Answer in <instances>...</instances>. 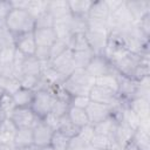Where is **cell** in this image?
<instances>
[{
  "label": "cell",
  "mask_w": 150,
  "mask_h": 150,
  "mask_svg": "<svg viewBox=\"0 0 150 150\" xmlns=\"http://www.w3.org/2000/svg\"><path fill=\"white\" fill-rule=\"evenodd\" d=\"M95 79L86 69H75L61 84L62 89L70 96H89Z\"/></svg>",
  "instance_id": "6da1fadb"
},
{
  "label": "cell",
  "mask_w": 150,
  "mask_h": 150,
  "mask_svg": "<svg viewBox=\"0 0 150 150\" xmlns=\"http://www.w3.org/2000/svg\"><path fill=\"white\" fill-rule=\"evenodd\" d=\"M4 23L14 36L29 33L35 29V19L23 9H12Z\"/></svg>",
  "instance_id": "7a4b0ae2"
},
{
  "label": "cell",
  "mask_w": 150,
  "mask_h": 150,
  "mask_svg": "<svg viewBox=\"0 0 150 150\" xmlns=\"http://www.w3.org/2000/svg\"><path fill=\"white\" fill-rule=\"evenodd\" d=\"M109 18L110 12L105 4V0L93 1L87 15L88 28L109 30Z\"/></svg>",
  "instance_id": "3957f363"
},
{
  "label": "cell",
  "mask_w": 150,
  "mask_h": 150,
  "mask_svg": "<svg viewBox=\"0 0 150 150\" xmlns=\"http://www.w3.org/2000/svg\"><path fill=\"white\" fill-rule=\"evenodd\" d=\"M56 101L55 91L52 90H35L34 91V98L30 104L32 110L34 114L42 120L46 115L52 112L54 103Z\"/></svg>",
  "instance_id": "277c9868"
},
{
  "label": "cell",
  "mask_w": 150,
  "mask_h": 150,
  "mask_svg": "<svg viewBox=\"0 0 150 150\" xmlns=\"http://www.w3.org/2000/svg\"><path fill=\"white\" fill-rule=\"evenodd\" d=\"M9 118L18 129L20 128H34L40 118L34 114L30 107H16L11 114Z\"/></svg>",
  "instance_id": "5b68a950"
},
{
  "label": "cell",
  "mask_w": 150,
  "mask_h": 150,
  "mask_svg": "<svg viewBox=\"0 0 150 150\" xmlns=\"http://www.w3.org/2000/svg\"><path fill=\"white\" fill-rule=\"evenodd\" d=\"M84 35H86V39L88 41V45L91 52L95 55H103L104 49L107 47V42H108L109 30L88 28Z\"/></svg>",
  "instance_id": "8992f818"
},
{
  "label": "cell",
  "mask_w": 150,
  "mask_h": 150,
  "mask_svg": "<svg viewBox=\"0 0 150 150\" xmlns=\"http://www.w3.org/2000/svg\"><path fill=\"white\" fill-rule=\"evenodd\" d=\"M134 23V19L125 6V1L114 12L110 13L109 18V30L123 29Z\"/></svg>",
  "instance_id": "52a82bcc"
},
{
  "label": "cell",
  "mask_w": 150,
  "mask_h": 150,
  "mask_svg": "<svg viewBox=\"0 0 150 150\" xmlns=\"http://www.w3.org/2000/svg\"><path fill=\"white\" fill-rule=\"evenodd\" d=\"M86 70L94 77H101L103 75H108V74H112V73H117L114 67L111 66V63L109 62V60L103 56V55H94V57L91 59V61L89 62V64L87 66Z\"/></svg>",
  "instance_id": "ba28073f"
},
{
  "label": "cell",
  "mask_w": 150,
  "mask_h": 150,
  "mask_svg": "<svg viewBox=\"0 0 150 150\" xmlns=\"http://www.w3.org/2000/svg\"><path fill=\"white\" fill-rule=\"evenodd\" d=\"M86 112H87L89 123L91 125H94L98 122H102L103 120L114 115V111H112L111 107H109L107 104L93 102V101H90V103L86 108Z\"/></svg>",
  "instance_id": "9c48e42d"
},
{
  "label": "cell",
  "mask_w": 150,
  "mask_h": 150,
  "mask_svg": "<svg viewBox=\"0 0 150 150\" xmlns=\"http://www.w3.org/2000/svg\"><path fill=\"white\" fill-rule=\"evenodd\" d=\"M49 64L62 76H64V77L69 76L75 70V67L73 63V50L67 49L64 53H62L57 57L49 61Z\"/></svg>",
  "instance_id": "30bf717a"
},
{
  "label": "cell",
  "mask_w": 150,
  "mask_h": 150,
  "mask_svg": "<svg viewBox=\"0 0 150 150\" xmlns=\"http://www.w3.org/2000/svg\"><path fill=\"white\" fill-rule=\"evenodd\" d=\"M54 129H52L49 125H47L42 120H40L33 128V138H34V145L39 148H45L50 144L52 137L54 135Z\"/></svg>",
  "instance_id": "8fae6325"
},
{
  "label": "cell",
  "mask_w": 150,
  "mask_h": 150,
  "mask_svg": "<svg viewBox=\"0 0 150 150\" xmlns=\"http://www.w3.org/2000/svg\"><path fill=\"white\" fill-rule=\"evenodd\" d=\"M14 47H15L16 50L22 53L23 55L33 56L35 54V50H36V43H35V39H34L33 32L25 33V34L15 36Z\"/></svg>",
  "instance_id": "7c38bea8"
},
{
  "label": "cell",
  "mask_w": 150,
  "mask_h": 150,
  "mask_svg": "<svg viewBox=\"0 0 150 150\" xmlns=\"http://www.w3.org/2000/svg\"><path fill=\"white\" fill-rule=\"evenodd\" d=\"M117 79H118V91H117V95L120 96V98H122L123 101L128 102L129 100L135 97L136 89H137V81H135L134 79L123 76L121 74L117 75Z\"/></svg>",
  "instance_id": "4fadbf2b"
},
{
  "label": "cell",
  "mask_w": 150,
  "mask_h": 150,
  "mask_svg": "<svg viewBox=\"0 0 150 150\" xmlns=\"http://www.w3.org/2000/svg\"><path fill=\"white\" fill-rule=\"evenodd\" d=\"M134 132H135V130L132 128H130L125 123L118 121L116 129L111 136L112 143L120 145L121 148H125L127 145H129L131 143V138H132Z\"/></svg>",
  "instance_id": "5bb4252c"
},
{
  "label": "cell",
  "mask_w": 150,
  "mask_h": 150,
  "mask_svg": "<svg viewBox=\"0 0 150 150\" xmlns=\"http://www.w3.org/2000/svg\"><path fill=\"white\" fill-rule=\"evenodd\" d=\"M125 6L130 12L134 22H137L145 15L150 14L149 0H125Z\"/></svg>",
  "instance_id": "9a60e30c"
},
{
  "label": "cell",
  "mask_w": 150,
  "mask_h": 150,
  "mask_svg": "<svg viewBox=\"0 0 150 150\" xmlns=\"http://www.w3.org/2000/svg\"><path fill=\"white\" fill-rule=\"evenodd\" d=\"M36 47L41 48H50L52 45L56 41V34L53 28H43V29H34L33 30Z\"/></svg>",
  "instance_id": "2e32d148"
},
{
  "label": "cell",
  "mask_w": 150,
  "mask_h": 150,
  "mask_svg": "<svg viewBox=\"0 0 150 150\" xmlns=\"http://www.w3.org/2000/svg\"><path fill=\"white\" fill-rule=\"evenodd\" d=\"M47 12L50 13V15L54 18V20L62 19V18H66V16L71 15L70 9H69V5H68V1L67 0H53V1H48Z\"/></svg>",
  "instance_id": "e0dca14e"
},
{
  "label": "cell",
  "mask_w": 150,
  "mask_h": 150,
  "mask_svg": "<svg viewBox=\"0 0 150 150\" xmlns=\"http://www.w3.org/2000/svg\"><path fill=\"white\" fill-rule=\"evenodd\" d=\"M127 105L141 118L150 117V101L142 97H134L127 102Z\"/></svg>",
  "instance_id": "ac0fdd59"
},
{
  "label": "cell",
  "mask_w": 150,
  "mask_h": 150,
  "mask_svg": "<svg viewBox=\"0 0 150 150\" xmlns=\"http://www.w3.org/2000/svg\"><path fill=\"white\" fill-rule=\"evenodd\" d=\"M41 69H42V63L33 55V56H25V59L21 63L20 71H21V76L22 75L40 76L41 75Z\"/></svg>",
  "instance_id": "d6986e66"
},
{
  "label": "cell",
  "mask_w": 150,
  "mask_h": 150,
  "mask_svg": "<svg viewBox=\"0 0 150 150\" xmlns=\"http://www.w3.org/2000/svg\"><path fill=\"white\" fill-rule=\"evenodd\" d=\"M33 144H34L33 128H20L16 130L13 139V145L15 146V149L29 146Z\"/></svg>",
  "instance_id": "ffe728a7"
},
{
  "label": "cell",
  "mask_w": 150,
  "mask_h": 150,
  "mask_svg": "<svg viewBox=\"0 0 150 150\" xmlns=\"http://www.w3.org/2000/svg\"><path fill=\"white\" fill-rule=\"evenodd\" d=\"M118 123V120L116 116H110L105 120H103L102 122H98L96 124H94V131L95 134H100V135H107V136H112L116 125Z\"/></svg>",
  "instance_id": "44dd1931"
},
{
  "label": "cell",
  "mask_w": 150,
  "mask_h": 150,
  "mask_svg": "<svg viewBox=\"0 0 150 150\" xmlns=\"http://www.w3.org/2000/svg\"><path fill=\"white\" fill-rule=\"evenodd\" d=\"M118 73H112L108 75H103L101 77L95 79V86H98L101 88H104L107 90H110L115 94L118 91V79H117Z\"/></svg>",
  "instance_id": "7402d4cb"
},
{
  "label": "cell",
  "mask_w": 150,
  "mask_h": 150,
  "mask_svg": "<svg viewBox=\"0 0 150 150\" xmlns=\"http://www.w3.org/2000/svg\"><path fill=\"white\" fill-rule=\"evenodd\" d=\"M131 143L137 150H150V131L137 128L132 135Z\"/></svg>",
  "instance_id": "603a6c76"
},
{
  "label": "cell",
  "mask_w": 150,
  "mask_h": 150,
  "mask_svg": "<svg viewBox=\"0 0 150 150\" xmlns=\"http://www.w3.org/2000/svg\"><path fill=\"white\" fill-rule=\"evenodd\" d=\"M67 116L70 120V122L73 124H75L77 128H82L89 123L86 109H80V108H75V107H69L68 111H67Z\"/></svg>",
  "instance_id": "cb8c5ba5"
},
{
  "label": "cell",
  "mask_w": 150,
  "mask_h": 150,
  "mask_svg": "<svg viewBox=\"0 0 150 150\" xmlns=\"http://www.w3.org/2000/svg\"><path fill=\"white\" fill-rule=\"evenodd\" d=\"M18 128L12 122L9 117H7L1 124H0V142H5L8 144H13L14 135L16 132Z\"/></svg>",
  "instance_id": "d4e9b609"
},
{
  "label": "cell",
  "mask_w": 150,
  "mask_h": 150,
  "mask_svg": "<svg viewBox=\"0 0 150 150\" xmlns=\"http://www.w3.org/2000/svg\"><path fill=\"white\" fill-rule=\"evenodd\" d=\"M91 4H93V1H90V0H70V1H68L71 15L82 16V18H87L88 12L91 7Z\"/></svg>",
  "instance_id": "484cf974"
},
{
  "label": "cell",
  "mask_w": 150,
  "mask_h": 150,
  "mask_svg": "<svg viewBox=\"0 0 150 150\" xmlns=\"http://www.w3.org/2000/svg\"><path fill=\"white\" fill-rule=\"evenodd\" d=\"M94 55L95 54L90 49L73 52V63L75 69H86L91 59L94 57Z\"/></svg>",
  "instance_id": "4316f807"
},
{
  "label": "cell",
  "mask_w": 150,
  "mask_h": 150,
  "mask_svg": "<svg viewBox=\"0 0 150 150\" xmlns=\"http://www.w3.org/2000/svg\"><path fill=\"white\" fill-rule=\"evenodd\" d=\"M118 121L125 123L127 125H129L134 130H136L139 127V117L127 105V102L123 105V108H122V110L118 115Z\"/></svg>",
  "instance_id": "83f0119b"
},
{
  "label": "cell",
  "mask_w": 150,
  "mask_h": 150,
  "mask_svg": "<svg viewBox=\"0 0 150 150\" xmlns=\"http://www.w3.org/2000/svg\"><path fill=\"white\" fill-rule=\"evenodd\" d=\"M16 107H30L34 98V90L20 88L12 95Z\"/></svg>",
  "instance_id": "f1b7e54d"
},
{
  "label": "cell",
  "mask_w": 150,
  "mask_h": 150,
  "mask_svg": "<svg viewBox=\"0 0 150 150\" xmlns=\"http://www.w3.org/2000/svg\"><path fill=\"white\" fill-rule=\"evenodd\" d=\"M57 131L62 132L63 135H66L67 137L71 138L74 136H76L80 131V128H77L75 124H73L70 122V120L68 118L67 114L62 117H60V122H59V125H57Z\"/></svg>",
  "instance_id": "f546056e"
},
{
  "label": "cell",
  "mask_w": 150,
  "mask_h": 150,
  "mask_svg": "<svg viewBox=\"0 0 150 150\" xmlns=\"http://www.w3.org/2000/svg\"><path fill=\"white\" fill-rule=\"evenodd\" d=\"M47 6H48V1H43V0H27L25 11L28 12L35 19L36 16H39L40 14H42V13H45L47 11Z\"/></svg>",
  "instance_id": "4dcf8cb0"
},
{
  "label": "cell",
  "mask_w": 150,
  "mask_h": 150,
  "mask_svg": "<svg viewBox=\"0 0 150 150\" xmlns=\"http://www.w3.org/2000/svg\"><path fill=\"white\" fill-rule=\"evenodd\" d=\"M69 49H71L73 52L75 50H86V49H90L88 41L86 39L84 33H80V34H74L71 35L70 40H69ZM91 50V49H90Z\"/></svg>",
  "instance_id": "1f68e13d"
},
{
  "label": "cell",
  "mask_w": 150,
  "mask_h": 150,
  "mask_svg": "<svg viewBox=\"0 0 150 150\" xmlns=\"http://www.w3.org/2000/svg\"><path fill=\"white\" fill-rule=\"evenodd\" d=\"M15 36L7 29L5 23H0V50L14 47Z\"/></svg>",
  "instance_id": "d6a6232c"
},
{
  "label": "cell",
  "mask_w": 150,
  "mask_h": 150,
  "mask_svg": "<svg viewBox=\"0 0 150 150\" xmlns=\"http://www.w3.org/2000/svg\"><path fill=\"white\" fill-rule=\"evenodd\" d=\"M89 144L98 150H109L110 146L112 145V138L107 135L95 134Z\"/></svg>",
  "instance_id": "836d02e7"
},
{
  "label": "cell",
  "mask_w": 150,
  "mask_h": 150,
  "mask_svg": "<svg viewBox=\"0 0 150 150\" xmlns=\"http://www.w3.org/2000/svg\"><path fill=\"white\" fill-rule=\"evenodd\" d=\"M69 139H70L69 137H67V136L63 135L62 132L55 130L49 145H50L54 150H67Z\"/></svg>",
  "instance_id": "e575fe53"
},
{
  "label": "cell",
  "mask_w": 150,
  "mask_h": 150,
  "mask_svg": "<svg viewBox=\"0 0 150 150\" xmlns=\"http://www.w3.org/2000/svg\"><path fill=\"white\" fill-rule=\"evenodd\" d=\"M67 49H69V41L63 39H56V41L52 45L49 49V61L64 53Z\"/></svg>",
  "instance_id": "d590c367"
},
{
  "label": "cell",
  "mask_w": 150,
  "mask_h": 150,
  "mask_svg": "<svg viewBox=\"0 0 150 150\" xmlns=\"http://www.w3.org/2000/svg\"><path fill=\"white\" fill-rule=\"evenodd\" d=\"M88 29V23H87V18L82 16H74L71 15L70 20V30L71 34H80V33H86Z\"/></svg>",
  "instance_id": "8d00e7d4"
},
{
  "label": "cell",
  "mask_w": 150,
  "mask_h": 150,
  "mask_svg": "<svg viewBox=\"0 0 150 150\" xmlns=\"http://www.w3.org/2000/svg\"><path fill=\"white\" fill-rule=\"evenodd\" d=\"M54 18L50 15L49 12H45L35 18V29H43V28H53L54 27Z\"/></svg>",
  "instance_id": "74e56055"
},
{
  "label": "cell",
  "mask_w": 150,
  "mask_h": 150,
  "mask_svg": "<svg viewBox=\"0 0 150 150\" xmlns=\"http://www.w3.org/2000/svg\"><path fill=\"white\" fill-rule=\"evenodd\" d=\"M16 108V104L12 97V95L9 94H4L1 97H0V109L6 114L7 117L11 116V114L14 111V109Z\"/></svg>",
  "instance_id": "f35d334b"
},
{
  "label": "cell",
  "mask_w": 150,
  "mask_h": 150,
  "mask_svg": "<svg viewBox=\"0 0 150 150\" xmlns=\"http://www.w3.org/2000/svg\"><path fill=\"white\" fill-rule=\"evenodd\" d=\"M39 81H40V76H32V75H22L19 79V82H20L21 88L34 90V91L38 88Z\"/></svg>",
  "instance_id": "ab89813d"
},
{
  "label": "cell",
  "mask_w": 150,
  "mask_h": 150,
  "mask_svg": "<svg viewBox=\"0 0 150 150\" xmlns=\"http://www.w3.org/2000/svg\"><path fill=\"white\" fill-rule=\"evenodd\" d=\"M69 101L68 100H63V98H57L56 97V101L54 103V107H53V110L52 112L59 117H62L67 114L68 109H69Z\"/></svg>",
  "instance_id": "60d3db41"
},
{
  "label": "cell",
  "mask_w": 150,
  "mask_h": 150,
  "mask_svg": "<svg viewBox=\"0 0 150 150\" xmlns=\"http://www.w3.org/2000/svg\"><path fill=\"white\" fill-rule=\"evenodd\" d=\"M89 103H90L89 96H73L69 100L70 107H75V108H80V109H86Z\"/></svg>",
  "instance_id": "b9f144b4"
},
{
  "label": "cell",
  "mask_w": 150,
  "mask_h": 150,
  "mask_svg": "<svg viewBox=\"0 0 150 150\" xmlns=\"http://www.w3.org/2000/svg\"><path fill=\"white\" fill-rule=\"evenodd\" d=\"M94 135H95V131H94V127L91 124H87V125L80 128V131L77 134V136L80 138H82L87 144L90 143V141L94 137Z\"/></svg>",
  "instance_id": "7bdbcfd3"
},
{
  "label": "cell",
  "mask_w": 150,
  "mask_h": 150,
  "mask_svg": "<svg viewBox=\"0 0 150 150\" xmlns=\"http://www.w3.org/2000/svg\"><path fill=\"white\" fill-rule=\"evenodd\" d=\"M15 55V47L0 50V63H13Z\"/></svg>",
  "instance_id": "ee69618b"
},
{
  "label": "cell",
  "mask_w": 150,
  "mask_h": 150,
  "mask_svg": "<svg viewBox=\"0 0 150 150\" xmlns=\"http://www.w3.org/2000/svg\"><path fill=\"white\" fill-rule=\"evenodd\" d=\"M88 145L82 138H80L77 135L71 137L69 139V143H68V148L67 150H83V148Z\"/></svg>",
  "instance_id": "f6af8a7d"
},
{
  "label": "cell",
  "mask_w": 150,
  "mask_h": 150,
  "mask_svg": "<svg viewBox=\"0 0 150 150\" xmlns=\"http://www.w3.org/2000/svg\"><path fill=\"white\" fill-rule=\"evenodd\" d=\"M135 23L141 29L142 33H144L146 36H150V14L145 15L144 18H142L139 21H137Z\"/></svg>",
  "instance_id": "bcb514c9"
},
{
  "label": "cell",
  "mask_w": 150,
  "mask_h": 150,
  "mask_svg": "<svg viewBox=\"0 0 150 150\" xmlns=\"http://www.w3.org/2000/svg\"><path fill=\"white\" fill-rule=\"evenodd\" d=\"M13 7L11 1H0V23H4L8 14L12 12Z\"/></svg>",
  "instance_id": "7dc6e473"
},
{
  "label": "cell",
  "mask_w": 150,
  "mask_h": 150,
  "mask_svg": "<svg viewBox=\"0 0 150 150\" xmlns=\"http://www.w3.org/2000/svg\"><path fill=\"white\" fill-rule=\"evenodd\" d=\"M42 121H43L47 125H49L52 129L56 130V129H57V125H59V122H60V117L56 116V115H54L53 112H49L48 115H46V116L42 118Z\"/></svg>",
  "instance_id": "c3c4849f"
},
{
  "label": "cell",
  "mask_w": 150,
  "mask_h": 150,
  "mask_svg": "<svg viewBox=\"0 0 150 150\" xmlns=\"http://www.w3.org/2000/svg\"><path fill=\"white\" fill-rule=\"evenodd\" d=\"M0 150H15V146L13 144H8L5 142H0Z\"/></svg>",
  "instance_id": "681fc988"
},
{
  "label": "cell",
  "mask_w": 150,
  "mask_h": 150,
  "mask_svg": "<svg viewBox=\"0 0 150 150\" xmlns=\"http://www.w3.org/2000/svg\"><path fill=\"white\" fill-rule=\"evenodd\" d=\"M15 150H40V148L33 144V145H29V146H25V148H18V149H15Z\"/></svg>",
  "instance_id": "f907efd6"
},
{
  "label": "cell",
  "mask_w": 150,
  "mask_h": 150,
  "mask_svg": "<svg viewBox=\"0 0 150 150\" xmlns=\"http://www.w3.org/2000/svg\"><path fill=\"white\" fill-rule=\"evenodd\" d=\"M6 118H7L6 114H5V112H4V111H2L1 109H0V124H1V123H2V122H4L5 120H6Z\"/></svg>",
  "instance_id": "816d5d0a"
},
{
  "label": "cell",
  "mask_w": 150,
  "mask_h": 150,
  "mask_svg": "<svg viewBox=\"0 0 150 150\" xmlns=\"http://www.w3.org/2000/svg\"><path fill=\"white\" fill-rule=\"evenodd\" d=\"M124 150H137V148H136L132 143H130L129 145H127V146L124 148Z\"/></svg>",
  "instance_id": "f5cc1de1"
},
{
  "label": "cell",
  "mask_w": 150,
  "mask_h": 150,
  "mask_svg": "<svg viewBox=\"0 0 150 150\" xmlns=\"http://www.w3.org/2000/svg\"><path fill=\"white\" fill-rule=\"evenodd\" d=\"M83 150H98V149H96V148H94L93 145L88 144V145H86V146L83 148Z\"/></svg>",
  "instance_id": "db71d44e"
},
{
  "label": "cell",
  "mask_w": 150,
  "mask_h": 150,
  "mask_svg": "<svg viewBox=\"0 0 150 150\" xmlns=\"http://www.w3.org/2000/svg\"><path fill=\"white\" fill-rule=\"evenodd\" d=\"M40 150H54L50 145H48V146H45V148H40Z\"/></svg>",
  "instance_id": "11a10c76"
},
{
  "label": "cell",
  "mask_w": 150,
  "mask_h": 150,
  "mask_svg": "<svg viewBox=\"0 0 150 150\" xmlns=\"http://www.w3.org/2000/svg\"><path fill=\"white\" fill-rule=\"evenodd\" d=\"M4 94H5V90H4V89H2L1 87H0V97H1V96H2Z\"/></svg>",
  "instance_id": "9f6ffc18"
},
{
  "label": "cell",
  "mask_w": 150,
  "mask_h": 150,
  "mask_svg": "<svg viewBox=\"0 0 150 150\" xmlns=\"http://www.w3.org/2000/svg\"><path fill=\"white\" fill-rule=\"evenodd\" d=\"M109 150H111V149H109Z\"/></svg>",
  "instance_id": "6f0895ef"
}]
</instances>
